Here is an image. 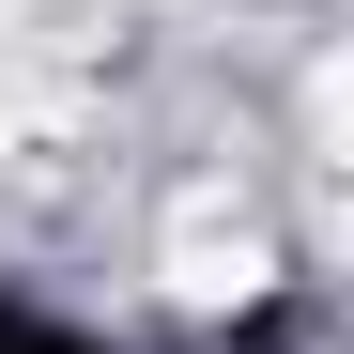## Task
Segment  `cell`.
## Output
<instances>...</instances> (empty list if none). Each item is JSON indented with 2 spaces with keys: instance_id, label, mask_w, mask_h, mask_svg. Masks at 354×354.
I'll return each instance as SVG.
<instances>
[{
  "instance_id": "cell-1",
  "label": "cell",
  "mask_w": 354,
  "mask_h": 354,
  "mask_svg": "<svg viewBox=\"0 0 354 354\" xmlns=\"http://www.w3.org/2000/svg\"><path fill=\"white\" fill-rule=\"evenodd\" d=\"M0 354H108V339H77V324H46V308H0Z\"/></svg>"
}]
</instances>
